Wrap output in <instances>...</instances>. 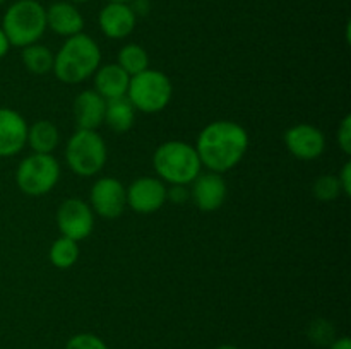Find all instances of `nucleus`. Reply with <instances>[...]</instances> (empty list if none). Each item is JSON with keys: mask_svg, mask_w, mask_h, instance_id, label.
I'll return each instance as SVG.
<instances>
[{"mask_svg": "<svg viewBox=\"0 0 351 349\" xmlns=\"http://www.w3.org/2000/svg\"><path fill=\"white\" fill-rule=\"evenodd\" d=\"M228 187L225 178L215 171L199 173L191 183V198L197 209L204 212L218 211L226 201Z\"/></svg>", "mask_w": 351, "mask_h": 349, "instance_id": "obj_12", "label": "nucleus"}, {"mask_svg": "<svg viewBox=\"0 0 351 349\" xmlns=\"http://www.w3.org/2000/svg\"><path fill=\"white\" fill-rule=\"evenodd\" d=\"M187 190H185V185H173L171 187V190H168L167 197L171 198L173 202H177V204H182V202L187 198Z\"/></svg>", "mask_w": 351, "mask_h": 349, "instance_id": "obj_28", "label": "nucleus"}, {"mask_svg": "<svg viewBox=\"0 0 351 349\" xmlns=\"http://www.w3.org/2000/svg\"><path fill=\"white\" fill-rule=\"evenodd\" d=\"M216 349H239V348H237V346H233V344H223V346H218Z\"/></svg>", "mask_w": 351, "mask_h": 349, "instance_id": "obj_31", "label": "nucleus"}, {"mask_svg": "<svg viewBox=\"0 0 351 349\" xmlns=\"http://www.w3.org/2000/svg\"><path fill=\"white\" fill-rule=\"evenodd\" d=\"M314 197L321 202H332L343 194L336 174H321L312 185Z\"/></svg>", "mask_w": 351, "mask_h": 349, "instance_id": "obj_23", "label": "nucleus"}, {"mask_svg": "<svg viewBox=\"0 0 351 349\" xmlns=\"http://www.w3.org/2000/svg\"><path fill=\"white\" fill-rule=\"evenodd\" d=\"M2 31L10 47L24 48L40 41L47 27V9L38 0H17L2 17Z\"/></svg>", "mask_w": 351, "mask_h": 349, "instance_id": "obj_4", "label": "nucleus"}, {"mask_svg": "<svg viewBox=\"0 0 351 349\" xmlns=\"http://www.w3.org/2000/svg\"><path fill=\"white\" fill-rule=\"evenodd\" d=\"M53 57L51 50L45 44L33 43L27 44L21 51V60L23 65L31 72V74L36 75H45L48 72L53 70Z\"/></svg>", "mask_w": 351, "mask_h": 349, "instance_id": "obj_20", "label": "nucleus"}, {"mask_svg": "<svg viewBox=\"0 0 351 349\" xmlns=\"http://www.w3.org/2000/svg\"><path fill=\"white\" fill-rule=\"evenodd\" d=\"M108 2H119V3H130L132 0H108Z\"/></svg>", "mask_w": 351, "mask_h": 349, "instance_id": "obj_33", "label": "nucleus"}, {"mask_svg": "<svg viewBox=\"0 0 351 349\" xmlns=\"http://www.w3.org/2000/svg\"><path fill=\"white\" fill-rule=\"evenodd\" d=\"M307 335L315 346H329L336 339L335 327H332L331 322L324 320V318H317V320L312 322L308 325Z\"/></svg>", "mask_w": 351, "mask_h": 349, "instance_id": "obj_24", "label": "nucleus"}, {"mask_svg": "<svg viewBox=\"0 0 351 349\" xmlns=\"http://www.w3.org/2000/svg\"><path fill=\"white\" fill-rule=\"evenodd\" d=\"M58 142H60V132L50 120H38L27 127L26 144H29L33 153L51 154L57 149Z\"/></svg>", "mask_w": 351, "mask_h": 349, "instance_id": "obj_19", "label": "nucleus"}, {"mask_svg": "<svg viewBox=\"0 0 351 349\" xmlns=\"http://www.w3.org/2000/svg\"><path fill=\"white\" fill-rule=\"evenodd\" d=\"M98 24L101 33L110 40H123L136 29L137 16L130 3L108 2L98 14Z\"/></svg>", "mask_w": 351, "mask_h": 349, "instance_id": "obj_14", "label": "nucleus"}, {"mask_svg": "<svg viewBox=\"0 0 351 349\" xmlns=\"http://www.w3.org/2000/svg\"><path fill=\"white\" fill-rule=\"evenodd\" d=\"M125 96L132 103L136 112L153 115L163 112L171 101L173 84L165 72L146 68L141 74L130 77Z\"/></svg>", "mask_w": 351, "mask_h": 349, "instance_id": "obj_6", "label": "nucleus"}, {"mask_svg": "<svg viewBox=\"0 0 351 349\" xmlns=\"http://www.w3.org/2000/svg\"><path fill=\"white\" fill-rule=\"evenodd\" d=\"M67 2H71V3H86V2H89V0H67Z\"/></svg>", "mask_w": 351, "mask_h": 349, "instance_id": "obj_32", "label": "nucleus"}, {"mask_svg": "<svg viewBox=\"0 0 351 349\" xmlns=\"http://www.w3.org/2000/svg\"><path fill=\"white\" fill-rule=\"evenodd\" d=\"M101 65V50L91 36L84 33L65 38L64 44L53 57L55 77L65 84L88 81Z\"/></svg>", "mask_w": 351, "mask_h": 349, "instance_id": "obj_2", "label": "nucleus"}, {"mask_svg": "<svg viewBox=\"0 0 351 349\" xmlns=\"http://www.w3.org/2000/svg\"><path fill=\"white\" fill-rule=\"evenodd\" d=\"M127 188V205L137 214H153L168 201V188L158 177H141Z\"/></svg>", "mask_w": 351, "mask_h": 349, "instance_id": "obj_10", "label": "nucleus"}, {"mask_svg": "<svg viewBox=\"0 0 351 349\" xmlns=\"http://www.w3.org/2000/svg\"><path fill=\"white\" fill-rule=\"evenodd\" d=\"M339 187H341V192L345 195H351V163H345V166L341 168L338 174Z\"/></svg>", "mask_w": 351, "mask_h": 349, "instance_id": "obj_27", "label": "nucleus"}, {"mask_svg": "<svg viewBox=\"0 0 351 349\" xmlns=\"http://www.w3.org/2000/svg\"><path fill=\"white\" fill-rule=\"evenodd\" d=\"M130 75L119 64L99 65L95 72V91L106 101L127 94Z\"/></svg>", "mask_w": 351, "mask_h": 349, "instance_id": "obj_17", "label": "nucleus"}, {"mask_svg": "<svg viewBox=\"0 0 351 349\" xmlns=\"http://www.w3.org/2000/svg\"><path fill=\"white\" fill-rule=\"evenodd\" d=\"M153 168L161 181L171 185H191L201 173V159L195 146L184 140H167L153 154Z\"/></svg>", "mask_w": 351, "mask_h": 349, "instance_id": "obj_3", "label": "nucleus"}, {"mask_svg": "<svg viewBox=\"0 0 351 349\" xmlns=\"http://www.w3.org/2000/svg\"><path fill=\"white\" fill-rule=\"evenodd\" d=\"M27 122L12 108H0V157L19 154L26 146Z\"/></svg>", "mask_w": 351, "mask_h": 349, "instance_id": "obj_13", "label": "nucleus"}, {"mask_svg": "<svg viewBox=\"0 0 351 349\" xmlns=\"http://www.w3.org/2000/svg\"><path fill=\"white\" fill-rule=\"evenodd\" d=\"M10 48V43L9 40H7L5 33L2 31V27H0V58H3L7 55V51H9Z\"/></svg>", "mask_w": 351, "mask_h": 349, "instance_id": "obj_30", "label": "nucleus"}, {"mask_svg": "<svg viewBox=\"0 0 351 349\" xmlns=\"http://www.w3.org/2000/svg\"><path fill=\"white\" fill-rule=\"evenodd\" d=\"M338 144L345 154H351V115H345L338 125Z\"/></svg>", "mask_w": 351, "mask_h": 349, "instance_id": "obj_26", "label": "nucleus"}, {"mask_svg": "<svg viewBox=\"0 0 351 349\" xmlns=\"http://www.w3.org/2000/svg\"><path fill=\"white\" fill-rule=\"evenodd\" d=\"M89 202L96 216L103 219H117L127 207V188L113 177H101L93 183Z\"/></svg>", "mask_w": 351, "mask_h": 349, "instance_id": "obj_9", "label": "nucleus"}, {"mask_svg": "<svg viewBox=\"0 0 351 349\" xmlns=\"http://www.w3.org/2000/svg\"><path fill=\"white\" fill-rule=\"evenodd\" d=\"M48 259H50L51 266L57 267V269H71L79 259L77 242H74L71 238H65V236H60V238H57L51 243Z\"/></svg>", "mask_w": 351, "mask_h": 349, "instance_id": "obj_21", "label": "nucleus"}, {"mask_svg": "<svg viewBox=\"0 0 351 349\" xmlns=\"http://www.w3.org/2000/svg\"><path fill=\"white\" fill-rule=\"evenodd\" d=\"M249 133L233 120H215L201 130L195 142L202 166L215 173L233 170L249 149Z\"/></svg>", "mask_w": 351, "mask_h": 349, "instance_id": "obj_1", "label": "nucleus"}, {"mask_svg": "<svg viewBox=\"0 0 351 349\" xmlns=\"http://www.w3.org/2000/svg\"><path fill=\"white\" fill-rule=\"evenodd\" d=\"M60 180V164L53 154L33 153L16 170V183L23 194L40 197L55 188Z\"/></svg>", "mask_w": 351, "mask_h": 349, "instance_id": "obj_7", "label": "nucleus"}, {"mask_svg": "<svg viewBox=\"0 0 351 349\" xmlns=\"http://www.w3.org/2000/svg\"><path fill=\"white\" fill-rule=\"evenodd\" d=\"M106 99L101 98L95 89L79 92L74 99V120L77 129L96 130L105 122Z\"/></svg>", "mask_w": 351, "mask_h": 349, "instance_id": "obj_16", "label": "nucleus"}, {"mask_svg": "<svg viewBox=\"0 0 351 349\" xmlns=\"http://www.w3.org/2000/svg\"><path fill=\"white\" fill-rule=\"evenodd\" d=\"M117 64L132 77V75H137L146 70V68H149V55L141 44L129 43L120 48Z\"/></svg>", "mask_w": 351, "mask_h": 349, "instance_id": "obj_22", "label": "nucleus"}, {"mask_svg": "<svg viewBox=\"0 0 351 349\" xmlns=\"http://www.w3.org/2000/svg\"><path fill=\"white\" fill-rule=\"evenodd\" d=\"M64 349H110L101 337L91 332H81L75 334L65 342Z\"/></svg>", "mask_w": 351, "mask_h": 349, "instance_id": "obj_25", "label": "nucleus"}, {"mask_svg": "<svg viewBox=\"0 0 351 349\" xmlns=\"http://www.w3.org/2000/svg\"><path fill=\"white\" fill-rule=\"evenodd\" d=\"M134 122H136V108L127 96L106 101L105 122L103 123H106L110 130H113L115 133H125L132 129Z\"/></svg>", "mask_w": 351, "mask_h": 349, "instance_id": "obj_18", "label": "nucleus"}, {"mask_svg": "<svg viewBox=\"0 0 351 349\" xmlns=\"http://www.w3.org/2000/svg\"><path fill=\"white\" fill-rule=\"evenodd\" d=\"M108 149L106 142L96 130L77 129L65 146V161L72 173L89 178L105 168Z\"/></svg>", "mask_w": 351, "mask_h": 349, "instance_id": "obj_5", "label": "nucleus"}, {"mask_svg": "<svg viewBox=\"0 0 351 349\" xmlns=\"http://www.w3.org/2000/svg\"><path fill=\"white\" fill-rule=\"evenodd\" d=\"M329 349H351V341L350 337L343 335V337H336L331 344L328 346Z\"/></svg>", "mask_w": 351, "mask_h": 349, "instance_id": "obj_29", "label": "nucleus"}, {"mask_svg": "<svg viewBox=\"0 0 351 349\" xmlns=\"http://www.w3.org/2000/svg\"><path fill=\"white\" fill-rule=\"evenodd\" d=\"M285 146L297 159L312 161L324 153L326 137L315 125L298 123L285 132Z\"/></svg>", "mask_w": 351, "mask_h": 349, "instance_id": "obj_11", "label": "nucleus"}, {"mask_svg": "<svg viewBox=\"0 0 351 349\" xmlns=\"http://www.w3.org/2000/svg\"><path fill=\"white\" fill-rule=\"evenodd\" d=\"M57 226L60 236L79 243L93 233L95 212H93L91 205L81 198H65L57 209Z\"/></svg>", "mask_w": 351, "mask_h": 349, "instance_id": "obj_8", "label": "nucleus"}, {"mask_svg": "<svg viewBox=\"0 0 351 349\" xmlns=\"http://www.w3.org/2000/svg\"><path fill=\"white\" fill-rule=\"evenodd\" d=\"M3 2H7V0H0V5H2V3H3Z\"/></svg>", "mask_w": 351, "mask_h": 349, "instance_id": "obj_34", "label": "nucleus"}, {"mask_svg": "<svg viewBox=\"0 0 351 349\" xmlns=\"http://www.w3.org/2000/svg\"><path fill=\"white\" fill-rule=\"evenodd\" d=\"M47 27H50L58 36L71 38L74 34L82 33L84 17L79 12L75 3L67 2V0H58L47 9Z\"/></svg>", "mask_w": 351, "mask_h": 349, "instance_id": "obj_15", "label": "nucleus"}]
</instances>
